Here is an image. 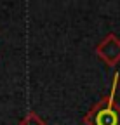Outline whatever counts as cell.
<instances>
[{"mask_svg":"<svg viewBox=\"0 0 120 125\" xmlns=\"http://www.w3.org/2000/svg\"><path fill=\"white\" fill-rule=\"evenodd\" d=\"M118 75L113 76V85L108 96L98 101L84 116L85 125H120V104L115 101V90L118 87Z\"/></svg>","mask_w":120,"mask_h":125,"instance_id":"cell-1","label":"cell"},{"mask_svg":"<svg viewBox=\"0 0 120 125\" xmlns=\"http://www.w3.org/2000/svg\"><path fill=\"white\" fill-rule=\"evenodd\" d=\"M96 56L108 66H117L120 62V38L115 33H108L94 49Z\"/></svg>","mask_w":120,"mask_h":125,"instance_id":"cell-2","label":"cell"},{"mask_svg":"<svg viewBox=\"0 0 120 125\" xmlns=\"http://www.w3.org/2000/svg\"><path fill=\"white\" fill-rule=\"evenodd\" d=\"M19 125H47V123H45V120H44V118H40L35 111H30V113H26V116L19 122Z\"/></svg>","mask_w":120,"mask_h":125,"instance_id":"cell-3","label":"cell"},{"mask_svg":"<svg viewBox=\"0 0 120 125\" xmlns=\"http://www.w3.org/2000/svg\"><path fill=\"white\" fill-rule=\"evenodd\" d=\"M118 89H120V75H118Z\"/></svg>","mask_w":120,"mask_h":125,"instance_id":"cell-4","label":"cell"}]
</instances>
